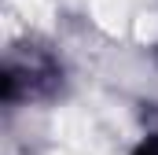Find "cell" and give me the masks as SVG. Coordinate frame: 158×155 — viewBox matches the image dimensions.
<instances>
[{"instance_id":"1","label":"cell","mask_w":158,"mask_h":155,"mask_svg":"<svg viewBox=\"0 0 158 155\" xmlns=\"http://www.w3.org/2000/svg\"><path fill=\"white\" fill-rule=\"evenodd\" d=\"M92 15L103 30H121L129 19V0H92Z\"/></svg>"},{"instance_id":"2","label":"cell","mask_w":158,"mask_h":155,"mask_svg":"<svg viewBox=\"0 0 158 155\" xmlns=\"http://www.w3.org/2000/svg\"><path fill=\"white\" fill-rule=\"evenodd\" d=\"M19 7H22V15L26 19H33V22H48V15H52V7H48V0H15Z\"/></svg>"},{"instance_id":"3","label":"cell","mask_w":158,"mask_h":155,"mask_svg":"<svg viewBox=\"0 0 158 155\" xmlns=\"http://www.w3.org/2000/svg\"><path fill=\"white\" fill-rule=\"evenodd\" d=\"M136 41H147V44L158 41V15H140L136 19Z\"/></svg>"}]
</instances>
